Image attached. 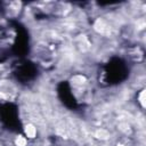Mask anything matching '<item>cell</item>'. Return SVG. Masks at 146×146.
I'll list each match as a JSON object with an SVG mask.
<instances>
[{
	"label": "cell",
	"mask_w": 146,
	"mask_h": 146,
	"mask_svg": "<svg viewBox=\"0 0 146 146\" xmlns=\"http://www.w3.org/2000/svg\"><path fill=\"white\" fill-rule=\"evenodd\" d=\"M24 132H25V137H26L27 139H33V138L36 137L38 130H36V127H35L34 124L27 123V124L25 125V128H24Z\"/></svg>",
	"instance_id": "cell-1"
},
{
	"label": "cell",
	"mask_w": 146,
	"mask_h": 146,
	"mask_svg": "<svg viewBox=\"0 0 146 146\" xmlns=\"http://www.w3.org/2000/svg\"><path fill=\"white\" fill-rule=\"evenodd\" d=\"M16 146H26L27 145V138L25 136H17L14 140Z\"/></svg>",
	"instance_id": "cell-2"
}]
</instances>
